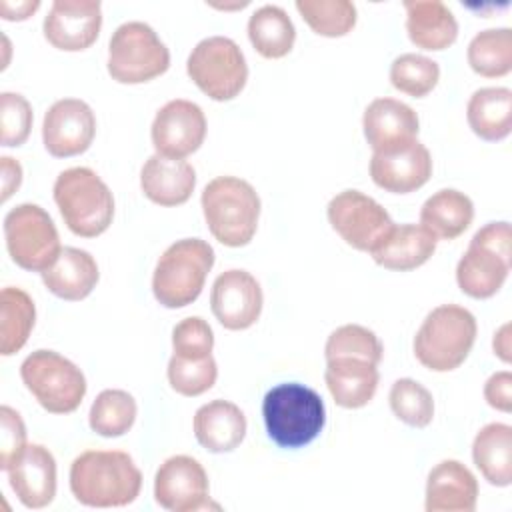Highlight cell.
I'll return each instance as SVG.
<instances>
[{
  "instance_id": "6da1fadb",
  "label": "cell",
  "mask_w": 512,
  "mask_h": 512,
  "mask_svg": "<svg viewBox=\"0 0 512 512\" xmlns=\"http://www.w3.org/2000/svg\"><path fill=\"white\" fill-rule=\"evenodd\" d=\"M70 492L90 508L132 504L142 488V472L122 450H86L70 464Z\"/></svg>"
},
{
  "instance_id": "7a4b0ae2",
  "label": "cell",
  "mask_w": 512,
  "mask_h": 512,
  "mask_svg": "<svg viewBox=\"0 0 512 512\" xmlns=\"http://www.w3.org/2000/svg\"><path fill=\"white\" fill-rule=\"evenodd\" d=\"M268 438L280 448H302L318 438L326 424L322 396L300 382L270 388L262 400Z\"/></svg>"
},
{
  "instance_id": "3957f363",
  "label": "cell",
  "mask_w": 512,
  "mask_h": 512,
  "mask_svg": "<svg viewBox=\"0 0 512 512\" xmlns=\"http://www.w3.org/2000/svg\"><path fill=\"white\" fill-rule=\"evenodd\" d=\"M210 234L228 248L246 246L258 228L260 196L256 188L238 176L212 178L200 196Z\"/></svg>"
},
{
  "instance_id": "277c9868",
  "label": "cell",
  "mask_w": 512,
  "mask_h": 512,
  "mask_svg": "<svg viewBox=\"0 0 512 512\" xmlns=\"http://www.w3.org/2000/svg\"><path fill=\"white\" fill-rule=\"evenodd\" d=\"M54 202L66 228L80 238L104 234L114 218V196L108 184L86 166L66 168L56 176Z\"/></svg>"
},
{
  "instance_id": "5b68a950",
  "label": "cell",
  "mask_w": 512,
  "mask_h": 512,
  "mask_svg": "<svg viewBox=\"0 0 512 512\" xmlns=\"http://www.w3.org/2000/svg\"><path fill=\"white\" fill-rule=\"evenodd\" d=\"M478 334L474 314L460 304H440L428 312L414 336L416 360L432 372L464 364Z\"/></svg>"
},
{
  "instance_id": "8992f818",
  "label": "cell",
  "mask_w": 512,
  "mask_h": 512,
  "mask_svg": "<svg viewBox=\"0 0 512 512\" xmlns=\"http://www.w3.org/2000/svg\"><path fill=\"white\" fill-rule=\"evenodd\" d=\"M214 260V248L202 238L172 242L158 258L152 274L154 298L166 308L192 304L202 294Z\"/></svg>"
},
{
  "instance_id": "52a82bcc",
  "label": "cell",
  "mask_w": 512,
  "mask_h": 512,
  "mask_svg": "<svg viewBox=\"0 0 512 512\" xmlns=\"http://www.w3.org/2000/svg\"><path fill=\"white\" fill-rule=\"evenodd\" d=\"M106 68L120 84H144L170 68V50L150 24L130 20L112 32Z\"/></svg>"
},
{
  "instance_id": "ba28073f",
  "label": "cell",
  "mask_w": 512,
  "mask_h": 512,
  "mask_svg": "<svg viewBox=\"0 0 512 512\" xmlns=\"http://www.w3.org/2000/svg\"><path fill=\"white\" fill-rule=\"evenodd\" d=\"M20 378L36 402L50 414L74 412L86 396L84 372L54 350H34L20 364Z\"/></svg>"
},
{
  "instance_id": "9c48e42d",
  "label": "cell",
  "mask_w": 512,
  "mask_h": 512,
  "mask_svg": "<svg viewBox=\"0 0 512 512\" xmlns=\"http://www.w3.org/2000/svg\"><path fill=\"white\" fill-rule=\"evenodd\" d=\"M186 72L190 80L216 102L236 98L248 80L244 52L228 36H208L200 40L186 60Z\"/></svg>"
},
{
  "instance_id": "30bf717a",
  "label": "cell",
  "mask_w": 512,
  "mask_h": 512,
  "mask_svg": "<svg viewBox=\"0 0 512 512\" xmlns=\"http://www.w3.org/2000/svg\"><path fill=\"white\" fill-rule=\"evenodd\" d=\"M4 240L12 262L28 272L50 268L60 250V236L52 216L38 204L24 202L4 216Z\"/></svg>"
},
{
  "instance_id": "8fae6325",
  "label": "cell",
  "mask_w": 512,
  "mask_h": 512,
  "mask_svg": "<svg viewBox=\"0 0 512 512\" xmlns=\"http://www.w3.org/2000/svg\"><path fill=\"white\" fill-rule=\"evenodd\" d=\"M326 216L332 230L354 250L372 252L394 228L386 208L360 190H342L330 198Z\"/></svg>"
},
{
  "instance_id": "7c38bea8",
  "label": "cell",
  "mask_w": 512,
  "mask_h": 512,
  "mask_svg": "<svg viewBox=\"0 0 512 512\" xmlns=\"http://www.w3.org/2000/svg\"><path fill=\"white\" fill-rule=\"evenodd\" d=\"M154 500L170 512L208 508L210 482L204 466L186 454L166 458L154 476Z\"/></svg>"
},
{
  "instance_id": "4fadbf2b",
  "label": "cell",
  "mask_w": 512,
  "mask_h": 512,
  "mask_svg": "<svg viewBox=\"0 0 512 512\" xmlns=\"http://www.w3.org/2000/svg\"><path fill=\"white\" fill-rule=\"evenodd\" d=\"M150 136L156 154L184 160L204 144L206 116L192 100H170L156 112Z\"/></svg>"
},
{
  "instance_id": "5bb4252c",
  "label": "cell",
  "mask_w": 512,
  "mask_h": 512,
  "mask_svg": "<svg viewBox=\"0 0 512 512\" xmlns=\"http://www.w3.org/2000/svg\"><path fill=\"white\" fill-rule=\"evenodd\" d=\"M94 136V110L80 98H60L44 114L42 142L54 158H70L86 152Z\"/></svg>"
},
{
  "instance_id": "9a60e30c",
  "label": "cell",
  "mask_w": 512,
  "mask_h": 512,
  "mask_svg": "<svg viewBox=\"0 0 512 512\" xmlns=\"http://www.w3.org/2000/svg\"><path fill=\"white\" fill-rule=\"evenodd\" d=\"M262 304L260 282L248 270L230 268L216 276L210 290V308L226 330L254 326L262 314Z\"/></svg>"
},
{
  "instance_id": "2e32d148",
  "label": "cell",
  "mask_w": 512,
  "mask_h": 512,
  "mask_svg": "<svg viewBox=\"0 0 512 512\" xmlns=\"http://www.w3.org/2000/svg\"><path fill=\"white\" fill-rule=\"evenodd\" d=\"M102 28V4L98 0H54L42 30L58 50L82 52L90 48Z\"/></svg>"
},
{
  "instance_id": "e0dca14e",
  "label": "cell",
  "mask_w": 512,
  "mask_h": 512,
  "mask_svg": "<svg viewBox=\"0 0 512 512\" xmlns=\"http://www.w3.org/2000/svg\"><path fill=\"white\" fill-rule=\"evenodd\" d=\"M430 176L432 156L430 150L418 140H410L390 150L372 152L370 178L386 192L410 194L422 188Z\"/></svg>"
},
{
  "instance_id": "ac0fdd59",
  "label": "cell",
  "mask_w": 512,
  "mask_h": 512,
  "mask_svg": "<svg viewBox=\"0 0 512 512\" xmlns=\"http://www.w3.org/2000/svg\"><path fill=\"white\" fill-rule=\"evenodd\" d=\"M10 488L22 506L40 510L56 496V460L42 444H28L22 456L6 470Z\"/></svg>"
},
{
  "instance_id": "d6986e66",
  "label": "cell",
  "mask_w": 512,
  "mask_h": 512,
  "mask_svg": "<svg viewBox=\"0 0 512 512\" xmlns=\"http://www.w3.org/2000/svg\"><path fill=\"white\" fill-rule=\"evenodd\" d=\"M478 502V480L460 460L438 462L426 480V512H472Z\"/></svg>"
},
{
  "instance_id": "ffe728a7",
  "label": "cell",
  "mask_w": 512,
  "mask_h": 512,
  "mask_svg": "<svg viewBox=\"0 0 512 512\" xmlns=\"http://www.w3.org/2000/svg\"><path fill=\"white\" fill-rule=\"evenodd\" d=\"M510 264V254H502L500 250L472 238L466 252L456 264L458 288L466 296L476 300L492 298L504 286Z\"/></svg>"
},
{
  "instance_id": "44dd1931",
  "label": "cell",
  "mask_w": 512,
  "mask_h": 512,
  "mask_svg": "<svg viewBox=\"0 0 512 512\" xmlns=\"http://www.w3.org/2000/svg\"><path fill=\"white\" fill-rule=\"evenodd\" d=\"M362 128L372 152H382L416 140L420 120L408 104L384 96L372 100L366 106L362 116Z\"/></svg>"
},
{
  "instance_id": "7402d4cb",
  "label": "cell",
  "mask_w": 512,
  "mask_h": 512,
  "mask_svg": "<svg viewBox=\"0 0 512 512\" xmlns=\"http://www.w3.org/2000/svg\"><path fill=\"white\" fill-rule=\"evenodd\" d=\"M196 186V170L180 158L152 154L140 170L144 196L158 206H180L190 200Z\"/></svg>"
},
{
  "instance_id": "603a6c76",
  "label": "cell",
  "mask_w": 512,
  "mask_h": 512,
  "mask_svg": "<svg viewBox=\"0 0 512 512\" xmlns=\"http://www.w3.org/2000/svg\"><path fill=\"white\" fill-rule=\"evenodd\" d=\"M192 428L202 448L212 454H224L242 444L248 424L244 412L234 402L216 398L196 410Z\"/></svg>"
},
{
  "instance_id": "cb8c5ba5",
  "label": "cell",
  "mask_w": 512,
  "mask_h": 512,
  "mask_svg": "<svg viewBox=\"0 0 512 512\" xmlns=\"http://www.w3.org/2000/svg\"><path fill=\"white\" fill-rule=\"evenodd\" d=\"M324 382L340 408L356 410L374 398L380 372L376 364L360 358H334L326 360Z\"/></svg>"
},
{
  "instance_id": "d4e9b609",
  "label": "cell",
  "mask_w": 512,
  "mask_h": 512,
  "mask_svg": "<svg viewBox=\"0 0 512 512\" xmlns=\"http://www.w3.org/2000/svg\"><path fill=\"white\" fill-rule=\"evenodd\" d=\"M100 278L98 264L88 250L64 246L56 262L42 272V282L54 296L78 302L92 294Z\"/></svg>"
},
{
  "instance_id": "484cf974",
  "label": "cell",
  "mask_w": 512,
  "mask_h": 512,
  "mask_svg": "<svg viewBox=\"0 0 512 512\" xmlns=\"http://www.w3.org/2000/svg\"><path fill=\"white\" fill-rule=\"evenodd\" d=\"M436 238L422 224H394L388 236L370 252L372 260L396 272H408L426 264L434 250Z\"/></svg>"
},
{
  "instance_id": "4316f807",
  "label": "cell",
  "mask_w": 512,
  "mask_h": 512,
  "mask_svg": "<svg viewBox=\"0 0 512 512\" xmlns=\"http://www.w3.org/2000/svg\"><path fill=\"white\" fill-rule=\"evenodd\" d=\"M406 32L410 42L422 50H444L458 38L454 12L440 0H406Z\"/></svg>"
},
{
  "instance_id": "83f0119b",
  "label": "cell",
  "mask_w": 512,
  "mask_h": 512,
  "mask_svg": "<svg viewBox=\"0 0 512 512\" xmlns=\"http://www.w3.org/2000/svg\"><path fill=\"white\" fill-rule=\"evenodd\" d=\"M474 220V202L456 188L434 192L420 208V224L436 240H454L462 236Z\"/></svg>"
},
{
  "instance_id": "f1b7e54d",
  "label": "cell",
  "mask_w": 512,
  "mask_h": 512,
  "mask_svg": "<svg viewBox=\"0 0 512 512\" xmlns=\"http://www.w3.org/2000/svg\"><path fill=\"white\" fill-rule=\"evenodd\" d=\"M472 460L484 480L506 488L512 482V426L490 422L478 430L472 442Z\"/></svg>"
},
{
  "instance_id": "f546056e",
  "label": "cell",
  "mask_w": 512,
  "mask_h": 512,
  "mask_svg": "<svg viewBox=\"0 0 512 512\" xmlns=\"http://www.w3.org/2000/svg\"><path fill=\"white\" fill-rule=\"evenodd\" d=\"M470 130L486 140L500 142L512 130V92L504 86H488L476 90L466 106Z\"/></svg>"
},
{
  "instance_id": "4dcf8cb0",
  "label": "cell",
  "mask_w": 512,
  "mask_h": 512,
  "mask_svg": "<svg viewBox=\"0 0 512 512\" xmlns=\"http://www.w3.org/2000/svg\"><path fill=\"white\" fill-rule=\"evenodd\" d=\"M248 38L254 50L268 58H284L296 42V28L288 12L276 4H264L248 18Z\"/></svg>"
},
{
  "instance_id": "1f68e13d",
  "label": "cell",
  "mask_w": 512,
  "mask_h": 512,
  "mask_svg": "<svg viewBox=\"0 0 512 512\" xmlns=\"http://www.w3.org/2000/svg\"><path fill=\"white\" fill-rule=\"evenodd\" d=\"M36 322V306L28 292L6 286L0 292V354L12 356L24 348Z\"/></svg>"
},
{
  "instance_id": "d6a6232c",
  "label": "cell",
  "mask_w": 512,
  "mask_h": 512,
  "mask_svg": "<svg viewBox=\"0 0 512 512\" xmlns=\"http://www.w3.org/2000/svg\"><path fill=\"white\" fill-rule=\"evenodd\" d=\"M470 68L484 78H502L512 70V30L488 28L478 32L466 50Z\"/></svg>"
},
{
  "instance_id": "836d02e7",
  "label": "cell",
  "mask_w": 512,
  "mask_h": 512,
  "mask_svg": "<svg viewBox=\"0 0 512 512\" xmlns=\"http://www.w3.org/2000/svg\"><path fill=\"white\" fill-rule=\"evenodd\" d=\"M136 414L138 404L130 392L106 388L94 398L88 412V424L92 432L104 438H118L134 426Z\"/></svg>"
},
{
  "instance_id": "e575fe53",
  "label": "cell",
  "mask_w": 512,
  "mask_h": 512,
  "mask_svg": "<svg viewBox=\"0 0 512 512\" xmlns=\"http://www.w3.org/2000/svg\"><path fill=\"white\" fill-rule=\"evenodd\" d=\"M296 10L304 22L326 38H340L356 26V6L350 0H298Z\"/></svg>"
},
{
  "instance_id": "d590c367",
  "label": "cell",
  "mask_w": 512,
  "mask_h": 512,
  "mask_svg": "<svg viewBox=\"0 0 512 512\" xmlns=\"http://www.w3.org/2000/svg\"><path fill=\"white\" fill-rule=\"evenodd\" d=\"M440 80V66L436 60L406 52L394 58L390 64V84L412 98H424Z\"/></svg>"
},
{
  "instance_id": "8d00e7d4",
  "label": "cell",
  "mask_w": 512,
  "mask_h": 512,
  "mask_svg": "<svg viewBox=\"0 0 512 512\" xmlns=\"http://www.w3.org/2000/svg\"><path fill=\"white\" fill-rule=\"evenodd\" d=\"M388 404L392 414L412 428H426L434 418V398L414 378H398L388 392Z\"/></svg>"
},
{
  "instance_id": "74e56055",
  "label": "cell",
  "mask_w": 512,
  "mask_h": 512,
  "mask_svg": "<svg viewBox=\"0 0 512 512\" xmlns=\"http://www.w3.org/2000/svg\"><path fill=\"white\" fill-rule=\"evenodd\" d=\"M384 356V346L380 338L366 326L342 324L326 340L324 358H360L372 364H380Z\"/></svg>"
},
{
  "instance_id": "f35d334b",
  "label": "cell",
  "mask_w": 512,
  "mask_h": 512,
  "mask_svg": "<svg viewBox=\"0 0 512 512\" xmlns=\"http://www.w3.org/2000/svg\"><path fill=\"white\" fill-rule=\"evenodd\" d=\"M166 374L170 388L174 392L194 398L208 392L214 386L218 378V366L212 356L202 360H190L172 354Z\"/></svg>"
},
{
  "instance_id": "ab89813d",
  "label": "cell",
  "mask_w": 512,
  "mask_h": 512,
  "mask_svg": "<svg viewBox=\"0 0 512 512\" xmlns=\"http://www.w3.org/2000/svg\"><path fill=\"white\" fill-rule=\"evenodd\" d=\"M32 120V106L22 94H0V142L4 146H22L30 136Z\"/></svg>"
},
{
  "instance_id": "60d3db41",
  "label": "cell",
  "mask_w": 512,
  "mask_h": 512,
  "mask_svg": "<svg viewBox=\"0 0 512 512\" xmlns=\"http://www.w3.org/2000/svg\"><path fill=\"white\" fill-rule=\"evenodd\" d=\"M172 348L180 358H208L214 348V332L202 316H188L172 328Z\"/></svg>"
},
{
  "instance_id": "b9f144b4",
  "label": "cell",
  "mask_w": 512,
  "mask_h": 512,
  "mask_svg": "<svg viewBox=\"0 0 512 512\" xmlns=\"http://www.w3.org/2000/svg\"><path fill=\"white\" fill-rule=\"evenodd\" d=\"M26 426L22 416L10 408H0V468L6 472L26 450Z\"/></svg>"
},
{
  "instance_id": "7bdbcfd3",
  "label": "cell",
  "mask_w": 512,
  "mask_h": 512,
  "mask_svg": "<svg viewBox=\"0 0 512 512\" xmlns=\"http://www.w3.org/2000/svg\"><path fill=\"white\" fill-rule=\"evenodd\" d=\"M484 400L494 410L508 414L512 410V374L510 370L494 372L484 384Z\"/></svg>"
},
{
  "instance_id": "ee69618b",
  "label": "cell",
  "mask_w": 512,
  "mask_h": 512,
  "mask_svg": "<svg viewBox=\"0 0 512 512\" xmlns=\"http://www.w3.org/2000/svg\"><path fill=\"white\" fill-rule=\"evenodd\" d=\"M0 174H2V196L0 200L6 202L22 184V166L18 160L10 156L0 158Z\"/></svg>"
},
{
  "instance_id": "f6af8a7d",
  "label": "cell",
  "mask_w": 512,
  "mask_h": 512,
  "mask_svg": "<svg viewBox=\"0 0 512 512\" xmlns=\"http://www.w3.org/2000/svg\"><path fill=\"white\" fill-rule=\"evenodd\" d=\"M40 8L38 0H22V2H8L0 0V16L4 20H26Z\"/></svg>"
},
{
  "instance_id": "bcb514c9",
  "label": "cell",
  "mask_w": 512,
  "mask_h": 512,
  "mask_svg": "<svg viewBox=\"0 0 512 512\" xmlns=\"http://www.w3.org/2000/svg\"><path fill=\"white\" fill-rule=\"evenodd\" d=\"M492 350L494 354L504 362V364H510V358H512V344H510V324H502L496 332H494V338H492Z\"/></svg>"
},
{
  "instance_id": "7dc6e473",
  "label": "cell",
  "mask_w": 512,
  "mask_h": 512,
  "mask_svg": "<svg viewBox=\"0 0 512 512\" xmlns=\"http://www.w3.org/2000/svg\"><path fill=\"white\" fill-rule=\"evenodd\" d=\"M216 8H222V10H232V8H244L248 6V2H236V4H212Z\"/></svg>"
}]
</instances>
